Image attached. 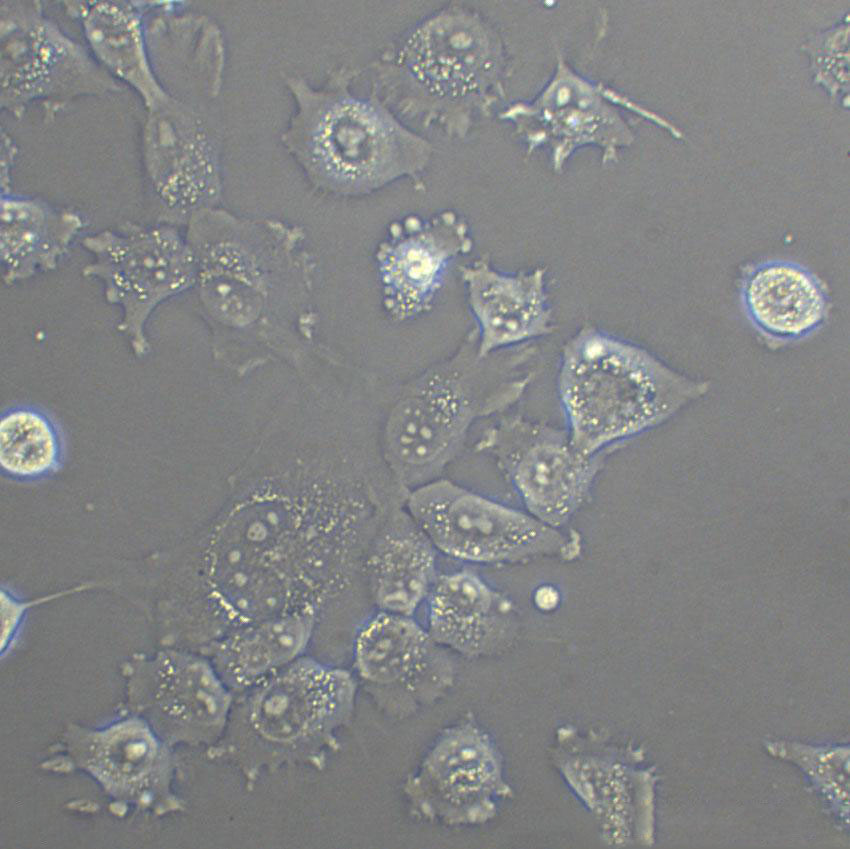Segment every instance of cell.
Masks as SVG:
<instances>
[{"mask_svg": "<svg viewBox=\"0 0 850 849\" xmlns=\"http://www.w3.org/2000/svg\"><path fill=\"white\" fill-rule=\"evenodd\" d=\"M374 534L367 494L345 467L259 479L199 535L155 557L157 628L171 645L199 651L274 616L309 610L323 621L367 598Z\"/></svg>", "mask_w": 850, "mask_h": 849, "instance_id": "6da1fadb", "label": "cell"}, {"mask_svg": "<svg viewBox=\"0 0 850 849\" xmlns=\"http://www.w3.org/2000/svg\"><path fill=\"white\" fill-rule=\"evenodd\" d=\"M473 328L456 352L406 385L391 407L382 438L383 461L407 492L441 478L463 449L472 425L521 399L534 373L527 344L478 355Z\"/></svg>", "mask_w": 850, "mask_h": 849, "instance_id": "7a4b0ae2", "label": "cell"}, {"mask_svg": "<svg viewBox=\"0 0 850 849\" xmlns=\"http://www.w3.org/2000/svg\"><path fill=\"white\" fill-rule=\"evenodd\" d=\"M711 389L630 341L591 325L563 346L557 390L567 431L594 455L664 424Z\"/></svg>", "mask_w": 850, "mask_h": 849, "instance_id": "3957f363", "label": "cell"}, {"mask_svg": "<svg viewBox=\"0 0 850 849\" xmlns=\"http://www.w3.org/2000/svg\"><path fill=\"white\" fill-rule=\"evenodd\" d=\"M358 687L353 672L303 655L234 696L210 755L236 768L248 788L283 768L322 769L352 722Z\"/></svg>", "mask_w": 850, "mask_h": 849, "instance_id": "277c9868", "label": "cell"}, {"mask_svg": "<svg viewBox=\"0 0 850 849\" xmlns=\"http://www.w3.org/2000/svg\"><path fill=\"white\" fill-rule=\"evenodd\" d=\"M380 65L384 98L399 112L463 137L502 98L507 56L484 17L454 4L412 27Z\"/></svg>", "mask_w": 850, "mask_h": 849, "instance_id": "5b68a950", "label": "cell"}, {"mask_svg": "<svg viewBox=\"0 0 850 849\" xmlns=\"http://www.w3.org/2000/svg\"><path fill=\"white\" fill-rule=\"evenodd\" d=\"M341 74L321 90L294 86L298 112L286 142L310 179L345 196L364 195L400 178L416 179L433 147L377 97H361Z\"/></svg>", "mask_w": 850, "mask_h": 849, "instance_id": "8992f818", "label": "cell"}, {"mask_svg": "<svg viewBox=\"0 0 850 849\" xmlns=\"http://www.w3.org/2000/svg\"><path fill=\"white\" fill-rule=\"evenodd\" d=\"M406 510L437 551L478 564H510L543 556L574 557L576 532L565 534L522 511L451 480L408 492Z\"/></svg>", "mask_w": 850, "mask_h": 849, "instance_id": "52a82bcc", "label": "cell"}, {"mask_svg": "<svg viewBox=\"0 0 850 849\" xmlns=\"http://www.w3.org/2000/svg\"><path fill=\"white\" fill-rule=\"evenodd\" d=\"M82 245L92 256L82 274L102 283L107 302L121 311L118 330L136 356L146 355V325L154 310L194 287L195 260L186 235L169 223L127 222L86 236Z\"/></svg>", "mask_w": 850, "mask_h": 849, "instance_id": "ba28073f", "label": "cell"}, {"mask_svg": "<svg viewBox=\"0 0 850 849\" xmlns=\"http://www.w3.org/2000/svg\"><path fill=\"white\" fill-rule=\"evenodd\" d=\"M621 109L641 116L676 139L684 138L670 120L602 82L581 76L562 56H558L555 72L539 94L510 105L500 118L515 126L529 153L548 147L554 171L561 172L571 155L586 146L601 150L603 164L617 160L619 151L634 141Z\"/></svg>", "mask_w": 850, "mask_h": 849, "instance_id": "9c48e42d", "label": "cell"}, {"mask_svg": "<svg viewBox=\"0 0 850 849\" xmlns=\"http://www.w3.org/2000/svg\"><path fill=\"white\" fill-rule=\"evenodd\" d=\"M39 2L1 3V107L50 114L75 98L120 89L93 55L45 16Z\"/></svg>", "mask_w": 850, "mask_h": 849, "instance_id": "30bf717a", "label": "cell"}, {"mask_svg": "<svg viewBox=\"0 0 850 849\" xmlns=\"http://www.w3.org/2000/svg\"><path fill=\"white\" fill-rule=\"evenodd\" d=\"M618 449L585 454L567 429L521 415L503 417L476 443L477 451L494 459L526 511L556 529L588 500L607 457Z\"/></svg>", "mask_w": 850, "mask_h": 849, "instance_id": "8fae6325", "label": "cell"}, {"mask_svg": "<svg viewBox=\"0 0 850 849\" xmlns=\"http://www.w3.org/2000/svg\"><path fill=\"white\" fill-rule=\"evenodd\" d=\"M403 792L413 814L447 826L484 824L512 796L495 742L473 720L436 736L404 781Z\"/></svg>", "mask_w": 850, "mask_h": 849, "instance_id": "7c38bea8", "label": "cell"}, {"mask_svg": "<svg viewBox=\"0 0 850 849\" xmlns=\"http://www.w3.org/2000/svg\"><path fill=\"white\" fill-rule=\"evenodd\" d=\"M353 674L377 707L405 719L441 699L456 676L449 650L413 616L375 610L356 626Z\"/></svg>", "mask_w": 850, "mask_h": 849, "instance_id": "4fadbf2b", "label": "cell"}, {"mask_svg": "<svg viewBox=\"0 0 850 849\" xmlns=\"http://www.w3.org/2000/svg\"><path fill=\"white\" fill-rule=\"evenodd\" d=\"M126 678L130 708L169 746L221 739L234 695L203 654L163 647L130 661Z\"/></svg>", "mask_w": 850, "mask_h": 849, "instance_id": "5bb4252c", "label": "cell"}, {"mask_svg": "<svg viewBox=\"0 0 850 849\" xmlns=\"http://www.w3.org/2000/svg\"><path fill=\"white\" fill-rule=\"evenodd\" d=\"M186 238L195 260L194 287L205 315L216 326L253 321L275 268L272 248L244 238L241 224L224 211L207 208L189 219Z\"/></svg>", "mask_w": 850, "mask_h": 849, "instance_id": "9a60e30c", "label": "cell"}, {"mask_svg": "<svg viewBox=\"0 0 850 849\" xmlns=\"http://www.w3.org/2000/svg\"><path fill=\"white\" fill-rule=\"evenodd\" d=\"M68 752L113 798L167 813L181 809L174 793V760L169 746L139 717L104 729L73 728Z\"/></svg>", "mask_w": 850, "mask_h": 849, "instance_id": "2e32d148", "label": "cell"}, {"mask_svg": "<svg viewBox=\"0 0 850 849\" xmlns=\"http://www.w3.org/2000/svg\"><path fill=\"white\" fill-rule=\"evenodd\" d=\"M472 247L467 223L451 210L391 223L376 254L388 313L403 321L430 309L450 261Z\"/></svg>", "mask_w": 850, "mask_h": 849, "instance_id": "e0dca14e", "label": "cell"}, {"mask_svg": "<svg viewBox=\"0 0 850 849\" xmlns=\"http://www.w3.org/2000/svg\"><path fill=\"white\" fill-rule=\"evenodd\" d=\"M143 164L166 223L186 221L220 194L216 150L190 117L176 118L166 105L150 111L143 135Z\"/></svg>", "mask_w": 850, "mask_h": 849, "instance_id": "ac0fdd59", "label": "cell"}, {"mask_svg": "<svg viewBox=\"0 0 850 849\" xmlns=\"http://www.w3.org/2000/svg\"><path fill=\"white\" fill-rule=\"evenodd\" d=\"M543 267L502 273L483 257L461 267L468 303L476 320L478 355L525 344L555 330Z\"/></svg>", "mask_w": 850, "mask_h": 849, "instance_id": "d6986e66", "label": "cell"}, {"mask_svg": "<svg viewBox=\"0 0 850 849\" xmlns=\"http://www.w3.org/2000/svg\"><path fill=\"white\" fill-rule=\"evenodd\" d=\"M427 603L428 632L440 645L462 656L500 653L517 635L512 602L472 570L438 576Z\"/></svg>", "mask_w": 850, "mask_h": 849, "instance_id": "ffe728a7", "label": "cell"}, {"mask_svg": "<svg viewBox=\"0 0 850 849\" xmlns=\"http://www.w3.org/2000/svg\"><path fill=\"white\" fill-rule=\"evenodd\" d=\"M561 771L583 803L601 820L609 841H653V775L635 770L612 749L562 750Z\"/></svg>", "mask_w": 850, "mask_h": 849, "instance_id": "44dd1931", "label": "cell"}, {"mask_svg": "<svg viewBox=\"0 0 850 849\" xmlns=\"http://www.w3.org/2000/svg\"><path fill=\"white\" fill-rule=\"evenodd\" d=\"M436 553L404 505L392 511L364 561L366 589L375 610L413 616L438 577Z\"/></svg>", "mask_w": 850, "mask_h": 849, "instance_id": "7402d4cb", "label": "cell"}, {"mask_svg": "<svg viewBox=\"0 0 850 849\" xmlns=\"http://www.w3.org/2000/svg\"><path fill=\"white\" fill-rule=\"evenodd\" d=\"M320 624L309 610L274 616L241 626L199 653L235 696L306 655Z\"/></svg>", "mask_w": 850, "mask_h": 849, "instance_id": "603a6c76", "label": "cell"}, {"mask_svg": "<svg viewBox=\"0 0 850 849\" xmlns=\"http://www.w3.org/2000/svg\"><path fill=\"white\" fill-rule=\"evenodd\" d=\"M748 319L765 338L789 343L816 332L828 315V298L818 278L803 266L770 260L750 269L742 284Z\"/></svg>", "mask_w": 850, "mask_h": 849, "instance_id": "cb8c5ba5", "label": "cell"}, {"mask_svg": "<svg viewBox=\"0 0 850 849\" xmlns=\"http://www.w3.org/2000/svg\"><path fill=\"white\" fill-rule=\"evenodd\" d=\"M141 2H66L67 11L79 19L96 61L116 80L126 83L142 98L148 112L169 103L159 85L146 48Z\"/></svg>", "mask_w": 850, "mask_h": 849, "instance_id": "d4e9b609", "label": "cell"}, {"mask_svg": "<svg viewBox=\"0 0 850 849\" xmlns=\"http://www.w3.org/2000/svg\"><path fill=\"white\" fill-rule=\"evenodd\" d=\"M83 226L74 210L11 191L1 193L3 282L11 285L55 269Z\"/></svg>", "mask_w": 850, "mask_h": 849, "instance_id": "484cf974", "label": "cell"}, {"mask_svg": "<svg viewBox=\"0 0 850 849\" xmlns=\"http://www.w3.org/2000/svg\"><path fill=\"white\" fill-rule=\"evenodd\" d=\"M65 460L61 427L46 410L26 403L10 405L0 419L2 475L34 482L56 474Z\"/></svg>", "mask_w": 850, "mask_h": 849, "instance_id": "4316f807", "label": "cell"}, {"mask_svg": "<svg viewBox=\"0 0 850 849\" xmlns=\"http://www.w3.org/2000/svg\"><path fill=\"white\" fill-rule=\"evenodd\" d=\"M769 755L796 765L841 829L849 827V746L793 740L765 742Z\"/></svg>", "mask_w": 850, "mask_h": 849, "instance_id": "83f0119b", "label": "cell"}, {"mask_svg": "<svg viewBox=\"0 0 850 849\" xmlns=\"http://www.w3.org/2000/svg\"><path fill=\"white\" fill-rule=\"evenodd\" d=\"M804 50L810 58L815 82L826 89L830 97L843 99V105L848 106L849 14L807 41Z\"/></svg>", "mask_w": 850, "mask_h": 849, "instance_id": "f1b7e54d", "label": "cell"}, {"mask_svg": "<svg viewBox=\"0 0 850 849\" xmlns=\"http://www.w3.org/2000/svg\"><path fill=\"white\" fill-rule=\"evenodd\" d=\"M15 144L10 138L2 137V157H1V192L10 191V171L14 157L16 154Z\"/></svg>", "mask_w": 850, "mask_h": 849, "instance_id": "f546056e", "label": "cell"}]
</instances>
